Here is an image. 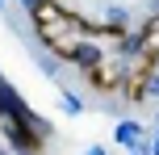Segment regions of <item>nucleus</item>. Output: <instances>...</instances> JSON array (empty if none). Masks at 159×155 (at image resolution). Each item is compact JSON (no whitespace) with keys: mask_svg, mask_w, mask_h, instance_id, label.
<instances>
[{"mask_svg":"<svg viewBox=\"0 0 159 155\" xmlns=\"http://www.w3.org/2000/svg\"><path fill=\"white\" fill-rule=\"evenodd\" d=\"M138 139H143V126H138V122H121V126H117V143H126V147H134Z\"/></svg>","mask_w":159,"mask_h":155,"instance_id":"nucleus-1","label":"nucleus"},{"mask_svg":"<svg viewBox=\"0 0 159 155\" xmlns=\"http://www.w3.org/2000/svg\"><path fill=\"white\" fill-rule=\"evenodd\" d=\"M84 155H105V147H88V151H84Z\"/></svg>","mask_w":159,"mask_h":155,"instance_id":"nucleus-2","label":"nucleus"},{"mask_svg":"<svg viewBox=\"0 0 159 155\" xmlns=\"http://www.w3.org/2000/svg\"><path fill=\"white\" fill-rule=\"evenodd\" d=\"M151 155H159V139H155V143H151Z\"/></svg>","mask_w":159,"mask_h":155,"instance_id":"nucleus-3","label":"nucleus"}]
</instances>
